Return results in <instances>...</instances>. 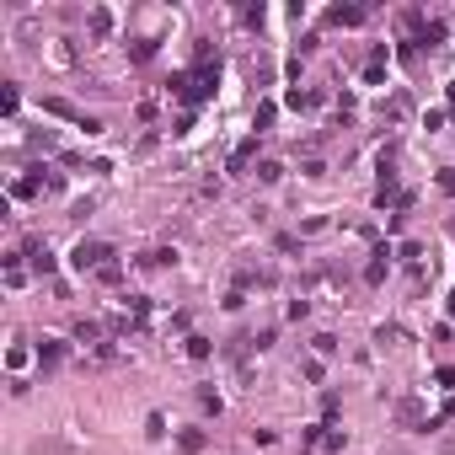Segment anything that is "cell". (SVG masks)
<instances>
[{"mask_svg": "<svg viewBox=\"0 0 455 455\" xmlns=\"http://www.w3.org/2000/svg\"><path fill=\"white\" fill-rule=\"evenodd\" d=\"M252 150H257V134H252L247 145H236V156H230V171H241V166H247V156H252Z\"/></svg>", "mask_w": 455, "mask_h": 455, "instance_id": "5", "label": "cell"}, {"mask_svg": "<svg viewBox=\"0 0 455 455\" xmlns=\"http://www.w3.org/2000/svg\"><path fill=\"white\" fill-rule=\"evenodd\" d=\"M102 257H107V247L102 241H75V252H70V268H102Z\"/></svg>", "mask_w": 455, "mask_h": 455, "instance_id": "1", "label": "cell"}, {"mask_svg": "<svg viewBox=\"0 0 455 455\" xmlns=\"http://www.w3.org/2000/svg\"><path fill=\"white\" fill-rule=\"evenodd\" d=\"M439 187H445V193H455V171H445V177H439Z\"/></svg>", "mask_w": 455, "mask_h": 455, "instance_id": "8", "label": "cell"}, {"mask_svg": "<svg viewBox=\"0 0 455 455\" xmlns=\"http://www.w3.org/2000/svg\"><path fill=\"white\" fill-rule=\"evenodd\" d=\"M59 359H64V343H59V337H43V349H38V364H43V370H54Z\"/></svg>", "mask_w": 455, "mask_h": 455, "instance_id": "2", "label": "cell"}, {"mask_svg": "<svg viewBox=\"0 0 455 455\" xmlns=\"http://www.w3.org/2000/svg\"><path fill=\"white\" fill-rule=\"evenodd\" d=\"M145 434H150V439H161V434H166V418H161V413H150V418H145Z\"/></svg>", "mask_w": 455, "mask_h": 455, "instance_id": "6", "label": "cell"}, {"mask_svg": "<svg viewBox=\"0 0 455 455\" xmlns=\"http://www.w3.org/2000/svg\"><path fill=\"white\" fill-rule=\"evenodd\" d=\"M187 353H193V359H209V337H187Z\"/></svg>", "mask_w": 455, "mask_h": 455, "instance_id": "7", "label": "cell"}, {"mask_svg": "<svg viewBox=\"0 0 455 455\" xmlns=\"http://www.w3.org/2000/svg\"><path fill=\"white\" fill-rule=\"evenodd\" d=\"M327 21H332V27H359V21H364V11H359V6H337Z\"/></svg>", "mask_w": 455, "mask_h": 455, "instance_id": "3", "label": "cell"}, {"mask_svg": "<svg viewBox=\"0 0 455 455\" xmlns=\"http://www.w3.org/2000/svg\"><path fill=\"white\" fill-rule=\"evenodd\" d=\"M177 450H183V455H198V450H204V434H198V429L177 434Z\"/></svg>", "mask_w": 455, "mask_h": 455, "instance_id": "4", "label": "cell"}]
</instances>
